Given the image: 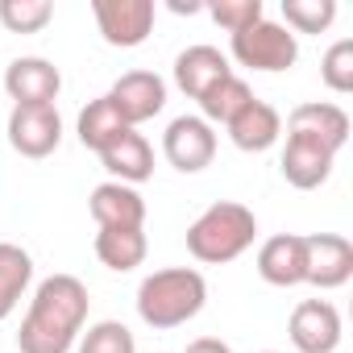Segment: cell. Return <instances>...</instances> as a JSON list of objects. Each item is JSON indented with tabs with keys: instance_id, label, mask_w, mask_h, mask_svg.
Masks as SVG:
<instances>
[{
	"instance_id": "e0dca14e",
	"label": "cell",
	"mask_w": 353,
	"mask_h": 353,
	"mask_svg": "<svg viewBox=\"0 0 353 353\" xmlns=\"http://www.w3.org/2000/svg\"><path fill=\"white\" fill-rule=\"evenodd\" d=\"M229 141L237 145V150H245V154H262V150H270L279 137H283V112L274 108V104H266V100H250L229 125Z\"/></svg>"
},
{
	"instance_id": "7c38bea8",
	"label": "cell",
	"mask_w": 353,
	"mask_h": 353,
	"mask_svg": "<svg viewBox=\"0 0 353 353\" xmlns=\"http://www.w3.org/2000/svg\"><path fill=\"white\" fill-rule=\"evenodd\" d=\"M307 241V283L336 291L353 279V241L341 233H303Z\"/></svg>"
},
{
	"instance_id": "8fae6325",
	"label": "cell",
	"mask_w": 353,
	"mask_h": 353,
	"mask_svg": "<svg viewBox=\"0 0 353 353\" xmlns=\"http://www.w3.org/2000/svg\"><path fill=\"white\" fill-rule=\"evenodd\" d=\"M5 92L13 104H54L63 92V71L42 54H21L5 67Z\"/></svg>"
},
{
	"instance_id": "9c48e42d",
	"label": "cell",
	"mask_w": 353,
	"mask_h": 353,
	"mask_svg": "<svg viewBox=\"0 0 353 353\" xmlns=\"http://www.w3.org/2000/svg\"><path fill=\"white\" fill-rule=\"evenodd\" d=\"M104 96L112 100V108L121 112V121L129 129H137L141 121H154L166 108V79L154 75V71H125Z\"/></svg>"
},
{
	"instance_id": "52a82bcc",
	"label": "cell",
	"mask_w": 353,
	"mask_h": 353,
	"mask_svg": "<svg viewBox=\"0 0 353 353\" xmlns=\"http://www.w3.org/2000/svg\"><path fill=\"white\" fill-rule=\"evenodd\" d=\"M63 141V117L54 104H13L9 145L21 158H50Z\"/></svg>"
},
{
	"instance_id": "f1b7e54d",
	"label": "cell",
	"mask_w": 353,
	"mask_h": 353,
	"mask_svg": "<svg viewBox=\"0 0 353 353\" xmlns=\"http://www.w3.org/2000/svg\"><path fill=\"white\" fill-rule=\"evenodd\" d=\"M262 353H279V349H262Z\"/></svg>"
},
{
	"instance_id": "d6986e66",
	"label": "cell",
	"mask_w": 353,
	"mask_h": 353,
	"mask_svg": "<svg viewBox=\"0 0 353 353\" xmlns=\"http://www.w3.org/2000/svg\"><path fill=\"white\" fill-rule=\"evenodd\" d=\"M150 254V241H145V229H100L96 233V258L100 266H108L112 274H129L145 262Z\"/></svg>"
},
{
	"instance_id": "83f0119b",
	"label": "cell",
	"mask_w": 353,
	"mask_h": 353,
	"mask_svg": "<svg viewBox=\"0 0 353 353\" xmlns=\"http://www.w3.org/2000/svg\"><path fill=\"white\" fill-rule=\"evenodd\" d=\"M183 353H233V345L221 336H196V341H188Z\"/></svg>"
},
{
	"instance_id": "30bf717a",
	"label": "cell",
	"mask_w": 353,
	"mask_h": 353,
	"mask_svg": "<svg viewBox=\"0 0 353 353\" xmlns=\"http://www.w3.org/2000/svg\"><path fill=\"white\" fill-rule=\"evenodd\" d=\"M336 166V154L328 145H320L316 137H303V133H287V145H283V158H279V170L283 179L295 188V192H316L328 183V174Z\"/></svg>"
},
{
	"instance_id": "ffe728a7",
	"label": "cell",
	"mask_w": 353,
	"mask_h": 353,
	"mask_svg": "<svg viewBox=\"0 0 353 353\" xmlns=\"http://www.w3.org/2000/svg\"><path fill=\"white\" fill-rule=\"evenodd\" d=\"M30 283H34L30 250H21L13 241H0V320H9L17 312V303L26 299Z\"/></svg>"
},
{
	"instance_id": "ba28073f",
	"label": "cell",
	"mask_w": 353,
	"mask_h": 353,
	"mask_svg": "<svg viewBox=\"0 0 353 353\" xmlns=\"http://www.w3.org/2000/svg\"><path fill=\"white\" fill-rule=\"evenodd\" d=\"M287 336H291V345L299 353H336V345L345 336L336 303H328V299H303V303H295V312L287 320Z\"/></svg>"
},
{
	"instance_id": "8992f818",
	"label": "cell",
	"mask_w": 353,
	"mask_h": 353,
	"mask_svg": "<svg viewBox=\"0 0 353 353\" xmlns=\"http://www.w3.org/2000/svg\"><path fill=\"white\" fill-rule=\"evenodd\" d=\"M162 154L174 170L183 174H200L212 166L216 158V129L204 121V117H174L162 133Z\"/></svg>"
},
{
	"instance_id": "6da1fadb",
	"label": "cell",
	"mask_w": 353,
	"mask_h": 353,
	"mask_svg": "<svg viewBox=\"0 0 353 353\" xmlns=\"http://www.w3.org/2000/svg\"><path fill=\"white\" fill-rule=\"evenodd\" d=\"M92 295L75 274H50L34 287L30 312L17 328L21 353H71L88 324Z\"/></svg>"
},
{
	"instance_id": "9a60e30c",
	"label": "cell",
	"mask_w": 353,
	"mask_h": 353,
	"mask_svg": "<svg viewBox=\"0 0 353 353\" xmlns=\"http://www.w3.org/2000/svg\"><path fill=\"white\" fill-rule=\"evenodd\" d=\"M287 133L316 137L320 145H328L332 154H341V150L349 145V112H345L341 104H328V100H307V104L291 108Z\"/></svg>"
},
{
	"instance_id": "cb8c5ba5",
	"label": "cell",
	"mask_w": 353,
	"mask_h": 353,
	"mask_svg": "<svg viewBox=\"0 0 353 353\" xmlns=\"http://www.w3.org/2000/svg\"><path fill=\"white\" fill-rule=\"evenodd\" d=\"M54 21L50 0H0V26L9 34H42Z\"/></svg>"
},
{
	"instance_id": "ac0fdd59",
	"label": "cell",
	"mask_w": 353,
	"mask_h": 353,
	"mask_svg": "<svg viewBox=\"0 0 353 353\" xmlns=\"http://www.w3.org/2000/svg\"><path fill=\"white\" fill-rule=\"evenodd\" d=\"M100 162H104V170L112 174V183L137 188V183H145L150 174H154V145H150L145 133L129 129L121 141H112V145L100 154Z\"/></svg>"
},
{
	"instance_id": "484cf974",
	"label": "cell",
	"mask_w": 353,
	"mask_h": 353,
	"mask_svg": "<svg viewBox=\"0 0 353 353\" xmlns=\"http://www.w3.org/2000/svg\"><path fill=\"white\" fill-rule=\"evenodd\" d=\"M320 79H324V88L336 92V96H349V92H353V38H341V42H332V46L324 50V59H320Z\"/></svg>"
},
{
	"instance_id": "2e32d148",
	"label": "cell",
	"mask_w": 353,
	"mask_h": 353,
	"mask_svg": "<svg viewBox=\"0 0 353 353\" xmlns=\"http://www.w3.org/2000/svg\"><path fill=\"white\" fill-rule=\"evenodd\" d=\"M92 208V221L100 229H145V200L137 188L129 183H100L88 200Z\"/></svg>"
},
{
	"instance_id": "4fadbf2b",
	"label": "cell",
	"mask_w": 353,
	"mask_h": 353,
	"mask_svg": "<svg viewBox=\"0 0 353 353\" xmlns=\"http://www.w3.org/2000/svg\"><path fill=\"white\" fill-rule=\"evenodd\" d=\"M233 67H229V54H221L216 46L200 42V46H188L179 50V59H174V88H179L188 100H204L221 79H229Z\"/></svg>"
},
{
	"instance_id": "7402d4cb",
	"label": "cell",
	"mask_w": 353,
	"mask_h": 353,
	"mask_svg": "<svg viewBox=\"0 0 353 353\" xmlns=\"http://www.w3.org/2000/svg\"><path fill=\"white\" fill-rule=\"evenodd\" d=\"M250 100H254V88H250V83L233 71L229 79H221V83H216L204 100H200V117L216 129V125H229V121H233V117H237Z\"/></svg>"
},
{
	"instance_id": "7a4b0ae2",
	"label": "cell",
	"mask_w": 353,
	"mask_h": 353,
	"mask_svg": "<svg viewBox=\"0 0 353 353\" xmlns=\"http://www.w3.org/2000/svg\"><path fill=\"white\" fill-rule=\"evenodd\" d=\"M204 303H208V283L192 266L154 270L137 287V316H141V324H150L158 332L196 320L204 312Z\"/></svg>"
},
{
	"instance_id": "5bb4252c",
	"label": "cell",
	"mask_w": 353,
	"mask_h": 353,
	"mask_svg": "<svg viewBox=\"0 0 353 353\" xmlns=\"http://www.w3.org/2000/svg\"><path fill=\"white\" fill-rule=\"evenodd\" d=\"M258 274L270 287H299L307 283V241L303 233H274L258 250Z\"/></svg>"
},
{
	"instance_id": "603a6c76",
	"label": "cell",
	"mask_w": 353,
	"mask_h": 353,
	"mask_svg": "<svg viewBox=\"0 0 353 353\" xmlns=\"http://www.w3.org/2000/svg\"><path fill=\"white\" fill-rule=\"evenodd\" d=\"M336 21V0H283V26L299 34H324Z\"/></svg>"
},
{
	"instance_id": "3957f363",
	"label": "cell",
	"mask_w": 353,
	"mask_h": 353,
	"mask_svg": "<svg viewBox=\"0 0 353 353\" xmlns=\"http://www.w3.org/2000/svg\"><path fill=\"white\" fill-rule=\"evenodd\" d=\"M254 241H258V216L237 200H216L188 225V254L204 266L237 262Z\"/></svg>"
},
{
	"instance_id": "4316f807",
	"label": "cell",
	"mask_w": 353,
	"mask_h": 353,
	"mask_svg": "<svg viewBox=\"0 0 353 353\" xmlns=\"http://www.w3.org/2000/svg\"><path fill=\"white\" fill-rule=\"evenodd\" d=\"M204 9H208V17H212L229 38L266 17V5H262V0H212V5H204Z\"/></svg>"
},
{
	"instance_id": "277c9868",
	"label": "cell",
	"mask_w": 353,
	"mask_h": 353,
	"mask_svg": "<svg viewBox=\"0 0 353 353\" xmlns=\"http://www.w3.org/2000/svg\"><path fill=\"white\" fill-rule=\"evenodd\" d=\"M229 54H233L241 67H250V71L274 75V71H291V67H295V59H299V38H295L283 21L262 17V21H254L250 30H241V34L229 38Z\"/></svg>"
},
{
	"instance_id": "44dd1931",
	"label": "cell",
	"mask_w": 353,
	"mask_h": 353,
	"mask_svg": "<svg viewBox=\"0 0 353 353\" xmlns=\"http://www.w3.org/2000/svg\"><path fill=\"white\" fill-rule=\"evenodd\" d=\"M75 133H79V141L88 145V150H96V154H104L112 141H121L125 133H129V125L121 121V112L112 108V100L108 96H96L83 112H79V121H75Z\"/></svg>"
},
{
	"instance_id": "d4e9b609",
	"label": "cell",
	"mask_w": 353,
	"mask_h": 353,
	"mask_svg": "<svg viewBox=\"0 0 353 353\" xmlns=\"http://www.w3.org/2000/svg\"><path fill=\"white\" fill-rule=\"evenodd\" d=\"M75 349L79 353H137V341H133L129 324H121V320H96V324H88V332H79Z\"/></svg>"
},
{
	"instance_id": "5b68a950",
	"label": "cell",
	"mask_w": 353,
	"mask_h": 353,
	"mask_svg": "<svg viewBox=\"0 0 353 353\" xmlns=\"http://www.w3.org/2000/svg\"><path fill=\"white\" fill-rule=\"evenodd\" d=\"M92 17L108 46L133 50L154 34L158 9H154V0H92Z\"/></svg>"
}]
</instances>
